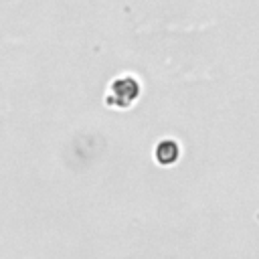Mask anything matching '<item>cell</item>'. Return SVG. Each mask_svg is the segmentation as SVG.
Segmentation results:
<instances>
[{
  "instance_id": "6da1fadb",
  "label": "cell",
  "mask_w": 259,
  "mask_h": 259,
  "mask_svg": "<svg viewBox=\"0 0 259 259\" xmlns=\"http://www.w3.org/2000/svg\"><path fill=\"white\" fill-rule=\"evenodd\" d=\"M142 93V85L134 75H119L109 83L107 89V105L115 109H127L132 107Z\"/></svg>"
},
{
  "instance_id": "7a4b0ae2",
  "label": "cell",
  "mask_w": 259,
  "mask_h": 259,
  "mask_svg": "<svg viewBox=\"0 0 259 259\" xmlns=\"http://www.w3.org/2000/svg\"><path fill=\"white\" fill-rule=\"evenodd\" d=\"M154 158L160 166H172L178 158H180V144L166 138V140H160L156 144V150H154Z\"/></svg>"
}]
</instances>
